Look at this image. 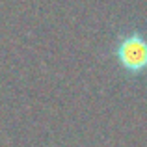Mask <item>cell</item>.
Listing matches in <instances>:
<instances>
[{
	"instance_id": "1",
	"label": "cell",
	"mask_w": 147,
	"mask_h": 147,
	"mask_svg": "<svg viewBox=\"0 0 147 147\" xmlns=\"http://www.w3.org/2000/svg\"><path fill=\"white\" fill-rule=\"evenodd\" d=\"M117 58L121 65L130 73H140L147 67V41L138 34L127 36L119 43Z\"/></svg>"
}]
</instances>
